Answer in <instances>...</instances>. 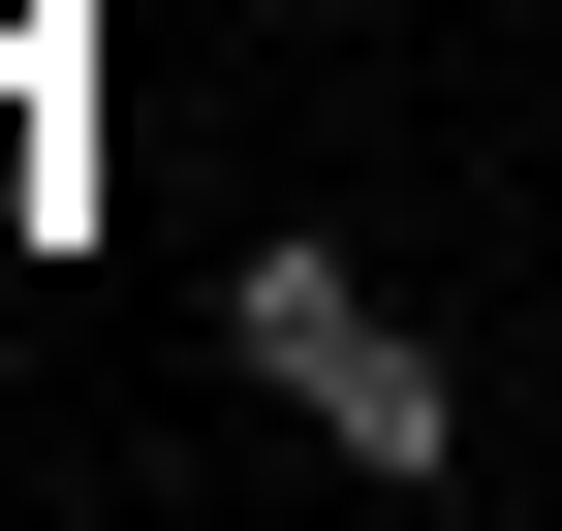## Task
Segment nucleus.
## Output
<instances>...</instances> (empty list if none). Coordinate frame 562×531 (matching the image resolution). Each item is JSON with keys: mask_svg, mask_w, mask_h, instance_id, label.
<instances>
[{"mask_svg": "<svg viewBox=\"0 0 562 531\" xmlns=\"http://www.w3.org/2000/svg\"><path fill=\"white\" fill-rule=\"evenodd\" d=\"M220 375L313 438L344 500H469V344H438L344 219H250V250H220Z\"/></svg>", "mask_w": 562, "mask_h": 531, "instance_id": "f257e3e1", "label": "nucleus"}, {"mask_svg": "<svg viewBox=\"0 0 562 531\" xmlns=\"http://www.w3.org/2000/svg\"><path fill=\"white\" fill-rule=\"evenodd\" d=\"M531 32H562V0H531Z\"/></svg>", "mask_w": 562, "mask_h": 531, "instance_id": "f03ea898", "label": "nucleus"}]
</instances>
